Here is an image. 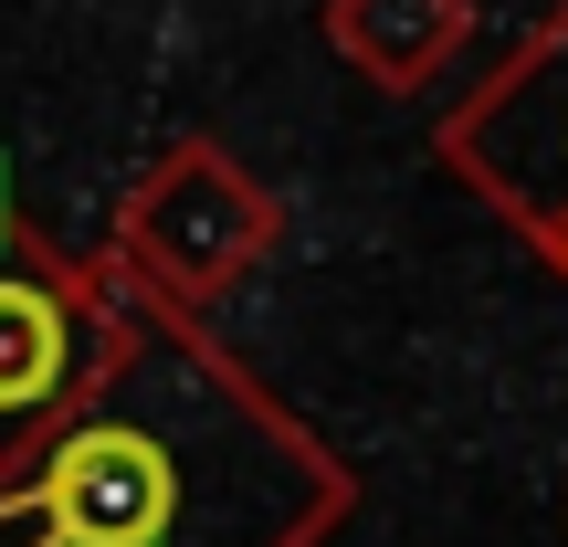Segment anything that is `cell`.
<instances>
[{"label": "cell", "mask_w": 568, "mask_h": 547, "mask_svg": "<svg viewBox=\"0 0 568 547\" xmlns=\"http://www.w3.org/2000/svg\"><path fill=\"white\" fill-rule=\"evenodd\" d=\"M169 506H180V474L148 432H74L42 474V516H53L63 547H159Z\"/></svg>", "instance_id": "1"}, {"label": "cell", "mask_w": 568, "mask_h": 547, "mask_svg": "<svg viewBox=\"0 0 568 547\" xmlns=\"http://www.w3.org/2000/svg\"><path fill=\"white\" fill-rule=\"evenodd\" d=\"M63 379V305L0 274V411H32Z\"/></svg>", "instance_id": "2"}, {"label": "cell", "mask_w": 568, "mask_h": 547, "mask_svg": "<svg viewBox=\"0 0 568 547\" xmlns=\"http://www.w3.org/2000/svg\"><path fill=\"white\" fill-rule=\"evenodd\" d=\"M0 222H11V180H0Z\"/></svg>", "instance_id": "3"}]
</instances>
